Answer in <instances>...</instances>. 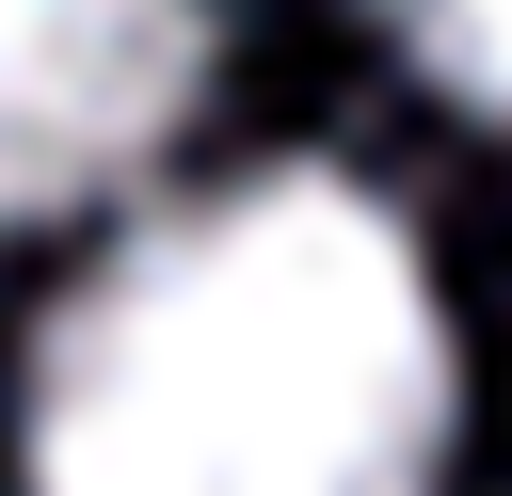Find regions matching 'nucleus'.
I'll use <instances>...</instances> for the list:
<instances>
[{"instance_id": "f257e3e1", "label": "nucleus", "mask_w": 512, "mask_h": 496, "mask_svg": "<svg viewBox=\"0 0 512 496\" xmlns=\"http://www.w3.org/2000/svg\"><path fill=\"white\" fill-rule=\"evenodd\" d=\"M448 432L464 368L416 224L336 160L144 208L48 304L16 400L32 496H432Z\"/></svg>"}, {"instance_id": "f03ea898", "label": "nucleus", "mask_w": 512, "mask_h": 496, "mask_svg": "<svg viewBox=\"0 0 512 496\" xmlns=\"http://www.w3.org/2000/svg\"><path fill=\"white\" fill-rule=\"evenodd\" d=\"M224 64V0H0V224L128 192Z\"/></svg>"}, {"instance_id": "7ed1b4c3", "label": "nucleus", "mask_w": 512, "mask_h": 496, "mask_svg": "<svg viewBox=\"0 0 512 496\" xmlns=\"http://www.w3.org/2000/svg\"><path fill=\"white\" fill-rule=\"evenodd\" d=\"M384 32L416 48V80H448L480 128H512V0H384Z\"/></svg>"}]
</instances>
